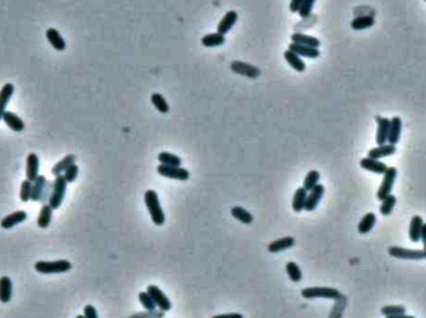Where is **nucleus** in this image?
<instances>
[{
  "mask_svg": "<svg viewBox=\"0 0 426 318\" xmlns=\"http://www.w3.org/2000/svg\"><path fill=\"white\" fill-rule=\"evenodd\" d=\"M144 202L147 205V208L149 211L150 217H152V221L154 222V225L163 226L165 224V214L164 210L162 208V205H160L158 193L154 190H148L144 193Z\"/></svg>",
  "mask_w": 426,
  "mask_h": 318,
  "instance_id": "nucleus-1",
  "label": "nucleus"
},
{
  "mask_svg": "<svg viewBox=\"0 0 426 318\" xmlns=\"http://www.w3.org/2000/svg\"><path fill=\"white\" fill-rule=\"evenodd\" d=\"M72 270V263L66 260L58 261H39L35 263V271L43 275H53V273H65Z\"/></svg>",
  "mask_w": 426,
  "mask_h": 318,
  "instance_id": "nucleus-2",
  "label": "nucleus"
},
{
  "mask_svg": "<svg viewBox=\"0 0 426 318\" xmlns=\"http://www.w3.org/2000/svg\"><path fill=\"white\" fill-rule=\"evenodd\" d=\"M301 296L305 299L341 298V293H340L339 289L332 288V287H308V288H304L303 291H301Z\"/></svg>",
  "mask_w": 426,
  "mask_h": 318,
  "instance_id": "nucleus-3",
  "label": "nucleus"
},
{
  "mask_svg": "<svg viewBox=\"0 0 426 318\" xmlns=\"http://www.w3.org/2000/svg\"><path fill=\"white\" fill-rule=\"evenodd\" d=\"M66 186L67 182L65 177L63 175H59V176H55V180L53 182V188H51V195L49 197V205L53 207V210H58L61 206L64 200V196H65L66 192Z\"/></svg>",
  "mask_w": 426,
  "mask_h": 318,
  "instance_id": "nucleus-4",
  "label": "nucleus"
},
{
  "mask_svg": "<svg viewBox=\"0 0 426 318\" xmlns=\"http://www.w3.org/2000/svg\"><path fill=\"white\" fill-rule=\"evenodd\" d=\"M389 255L397 260H411L421 261L425 260V253L422 250H411V248H404L399 246L389 247Z\"/></svg>",
  "mask_w": 426,
  "mask_h": 318,
  "instance_id": "nucleus-5",
  "label": "nucleus"
},
{
  "mask_svg": "<svg viewBox=\"0 0 426 318\" xmlns=\"http://www.w3.org/2000/svg\"><path fill=\"white\" fill-rule=\"evenodd\" d=\"M396 177H397V170L393 166L388 167L386 172L384 174L383 182H381L380 187H379V190H378V193H376V196H378V200L383 201L384 198L386 197V196L390 195Z\"/></svg>",
  "mask_w": 426,
  "mask_h": 318,
  "instance_id": "nucleus-6",
  "label": "nucleus"
},
{
  "mask_svg": "<svg viewBox=\"0 0 426 318\" xmlns=\"http://www.w3.org/2000/svg\"><path fill=\"white\" fill-rule=\"evenodd\" d=\"M157 171L160 176L171 178V180L186 181L190 178V172L181 166H165V165H159L157 167Z\"/></svg>",
  "mask_w": 426,
  "mask_h": 318,
  "instance_id": "nucleus-7",
  "label": "nucleus"
},
{
  "mask_svg": "<svg viewBox=\"0 0 426 318\" xmlns=\"http://www.w3.org/2000/svg\"><path fill=\"white\" fill-rule=\"evenodd\" d=\"M148 293L152 296V298L154 299L155 304H157L158 308L163 312H168L171 309V302L170 299L166 297V294L158 286H154V284H150L147 289Z\"/></svg>",
  "mask_w": 426,
  "mask_h": 318,
  "instance_id": "nucleus-8",
  "label": "nucleus"
},
{
  "mask_svg": "<svg viewBox=\"0 0 426 318\" xmlns=\"http://www.w3.org/2000/svg\"><path fill=\"white\" fill-rule=\"evenodd\" d=\"M231 71H234L235 74L243 75V76L250 77V79H256L258 76H260L261 71L258 66H254L251 64L244 63V61L235 60L230 64Z\"/></svg>",
  "mask_w": 426,
  "mask_h": 318,
  "instance_id": "nucleus-9",
  "label": "nucleus"
},
{
  "mask_svg": "<svg viewBox=\"0 0 426 318\" xmlns=\"http://www.w3.org/2000/svg\"><path fill=\"white\" fill-rule=\"evenodd\" d=\"M324 193H325V187L324 185H316L315 187L311 191L308 192V197H306V203H305V211H314L316 207H318L319 202L323 198Z\"/></svg>",
  "mask_w": 426,
  "mask_h": 318,
  "instance_id": "nucleus-10",
  "label": "nucleus"
},
{
  "mask_svg": "<svg viewBox=\"0 0 426 318\" xmlns=\"http://www.w3.org/2000/svg\"><path fill=\"white\" fill-rule=\"evenodd\" d=\"M378 123V131H376V145H385L388 144L389 138V129H390V120L388 118L378 115L375 118Z\"/></svg>",
  "mask_w": 426,
  "mask_h": 318,
  "instance_id": "nucleus-11",
  "label": "nucleus"
},
{
  "mask_svg": "<svg viewBox=\"0 0 426 318\" xmlns=\"http://www.w3.org/2000/svg\"><path fill=\"white\" fill-rule=\"evenodd\" d=\"M360 166L363 167L364 170H366V171L373 172V174L376 175H384L386 172V170H388V165L379 161V160L371 159V157H364V159H361Z\"/></svg>",
  "mask_w": 426,
  "mask_h": 318,
  "instance_id": "nucleus-12",
  "label": "nucleus"
},
{
  "mask_svg": "<svg viewBox=\"0 0 426 318\" xmlns=\"http://www.w3.org/2000/svg\"><path fill=\"white\" fill-rule=\"evenodd\" d=\"M288 49L292 50L293 53L298 54L300 58L316 59L320 56V50H319L318 48H311V46H305V45H300V44L292 43Z\"/></svg>",
  "mask_w": 426,
  "mask_h": 318,
  "instance_id": "nucleus-13",
  "label": "nucleus"
},
{
  "mask_svg": "<svg viewBox=\"0 0 426 318\" xmlns=\"http://www.w3.org/2000/svg\"><path fill=\"white\" fill-rule=\"evenodd\" d=\"M422 227H424V220H422V217L419 216V215H415L411 219V221H410L409 226V237L410 240H411V242L416 244V242H419L420 240H421Z\"/></svg>",
  "mask_w": 426,
  "mask_h": 318,
  "instance_id": "nucleus-14",
  "label": "nucleus"
},
{
  "mask_svg": "<svg viewBox=\"0 0 426 318\" xmlns=\"http://www.w3.org/2000/svg\"><path fill=\"white\" fill-rule=\"evenodd\" d=\"M396 152V145L391 144H385V145H379V146L373 147V149L369 150L368 157H371V159H383V157L391 156Z\"/></svg>",
  "mask_w": 426,
  "mask_h": 318,
  "instance_id": "nucleus-15",
  "label": "nucleus"
},
{
  "mask_svg": "<svg viewBox=\"0 0 426 318\" xmlns=\"http://www.w3.org/2000/svg\"><path fill=\"white\" fill-rule=\"evenodd\" d=\"M236 22H238V13L234 12V10H229V12L224 15V18L220 20L219 24H218V33L223 35L228 34V33L233 29L234 25L236 24Z\"/></svg>",
  "mask_w": 426,
  "mask_h": 318,
  "instance_id": "nucleus-16",
  "label": "nucleus"
},
{
  "mask_svg": "<svg viewBox=\"0 0 426 318\" xmlns=\"http://www.w3.org/2000/svg\"><path fill=\"white\" fill-rule=\"evenodd\" d=\"M27 217H28V215L25 211H15V212H13V214L5 216L4 219L2 220V222H0V225H2L3 229L10 230V229H13L14 226H17V225L24 222L25 220H27Z\"/></svg>",
  "mask_w": 426,
  "mask_h": 318,
  "instance_id": "nucleus-17",
  "label": "nucleus"
},
{
  "mask_svg": "<svg viewBox=\"0 0 426 318\" xmlns=\"http://www.w3.org/2000/svg\"><path fill=\"white\" fill-rule=\"evenodd\" d=\"M401 130H402V121L399 116H394L390 119V129H389V138L388 144L396 145L400 141L401 138Z\"/></svg>",
  "mask_w": 426,
  "mask_h": 318,
  "instance_id": "nucleus-18",
  "label": "nucleus"
},
{
  "mask_svg": "<svg viewBox=\"0 0 426 318\" xmlns=\"http://www.w3.org/2000/svg\"><path fill=\"white\" fill-rule=\"evenodd\" d=\"M2 120H4V123L15 133H22L25 129V124L23 123L22 119L17 114L12 113V111H5Z\"/></svg>",
  "mask_w": 426,
  "mask_h": 318,
  "instance_id": "nucleus-19",
  "label": "nucleus"
},
{
  "mask_svg": "<svg viewBox=\"0 0 426 318\" xmlns=\"http://www.w3.org/2000/svg\"><path fill=\"white\" fill-rule=\"evenodd\" d=\"M45 35H46V39L49 40V43H50V45L53 46L55 50H58V51L65 50L66 43H65V40H64L63 36L60 35V33L58 32V30L54 29V28H49V29L46 30Z\"/></svg>",
  "mask_w": 426,
  "mask_h": 318,
  "instance_id": "nucleus-20",
  "label": "nucleus"
},
{
  "mask_svg": "<svg viewBox=\"0 0 426 318\" xmlns=\"http://www.w3.org/2000/svg\"><path fill=\"white\" fill-rule=\"evenodd\" d=\"M14 85L12 82H7L0 90V120L3 119V115L7 111V105L9 104L13 94H14Z\"/></svg>",
  "mask_w": 426,
  "mask_h": 318,
  "instance_id": "nucleus-21",
  "label": "nucleus"
},
{
  "mask_svg": "<svg viewBox=\"0 0 426 318\" xmlns=\"http://www.w3.org/2000/svg\"><path fill=\"white\" fill-rule=\"evenodd\" d=\"M294 245H295L294 237H290V236L282 237V239L275 240V241H272L271 244H269V246H267V251H269L270 253H277V252H281V251L289 250V248H292Z\"/></svg>",
  "mask_w": 426,
  "mask_h": 318,
  "instance_id": "nucleus-22",
  "label": "nucleus"
},
{
  "mask_svg": "<svg viewBox=\"0 0 426 318\" xmlns=\"http://www.w3.org/2000/svg\"><path fill=\"white\" fill-rule=\"evenodd\" d=\"M39 176V157L38 155L32 154L28 155L27 157V180L30 182H34L35 178Z\"/></svg>",
  "mask_w": 426,
  "mask_h": 318,
  "instance_id": "nucleus-23",
  "label": "nucleus"
},
{
  "mask_svg": "<svg viewBox=\"0 0 426 318\" xmlns=\"http://www.w3.org/2000/svg\"><path fill=\"white\" fill-rule=\"evenodd\" d=\"M292 43L300 44V45H305V46H311V48H318V49L321 44L320 40L316 39L315 36L306 35V34H303V33H294V34L292 35Z\"/></svg>",
  "mask_w": 426,
  "mask_h": 318,
  "instance_id": "nucleus-24",
  "label": "nucleus"
},
{
  "mask_svg": "<svg viewBox=\"0 0 426 318\" xmlns=\"http://www.w3.org/2000/svg\"><path fill=\"white\" fill-rule=\"evenodd\" d=\"M13 296V283L8 276H3L0 278V301L3 303L10 302Z\"/></svg>",
  "mask_w": 426,
  "mask_h": 318,
  "instance_id": "nucleus-25",
  "label": "nucleus"
},
{
  "mask_svg": "<svg viewBox=\"0 0 426 318\" xmlns=\"http://www.w3.org/2000/svg\"><path fill=\"white\" fill-rule=\"evenodd\" d=\"M284 58H285V60H287V63L289 64V65L292 66V68L294 69L295 71H298V72L305 71V69H306L305 63H304V60L300 58V56L298 55V54L293 53L292 50H289V49H288V50L284 53Z\"/></svg>",
  "mask_w": 426,
  "mask_h": 318,
  "instance_id": "nucleus-26",
  "label": "nucleus"
},
{
  "mask_svg": "<svg viewBox=\"0 0 426 318\" xmlns=\"http://www.w3.org/2000/svg\"><path fill=\"white\" fill-rule=\"evenodd\" d=\"M376 224V215L374 212H368V214L364 215V217L361 219L359 222V226H358V231L361 235H366L374 229Z\"/></svg>",
  "mask_w": 426,
  "mask_h": 318,
  "instance_id": "nucleus-27",
  "label": "nucleus"
},
{
  "mask_svg": "<svg viewBox=\"0 0 426 318\" xmlns=\"http://www.w3.org/2000/svg\"><path fill=\"white\" fill-rule=\"evenodd\" d=\"M375 24V18L371 17V15H360V17L354 18L351 20V28L354 30H365L369 29V28L374 27Z\"/></svg>",
  "mask_w": 426,
  "mask_h": 318,
  "instance_id": "nucleus-28",
  "label": "nucleus"
},
{
  "mask_svg": "<svg viewBox=\"0 0 426 318\" xmlns=\"http://www.w3.org/2000/svg\"><path fill=\"white\" fill-rule=\"evenodd\" d=\"M46 178L43 175H39L33 182L32 190V201H41L43 200L44 192H45Z\"/></svg>",
  "mask_w": 426,
  "mask_h": 318,
  "instance_id": "nucleus-29",
  "label": "nucleus"
},
{
  "mask_svg": "<svg viewBox=\"0 0 426 318\" xmlns=\"http://www.w3.org/2000/svg\"><path fill=\"white\" fill-rule=\"evenodd\" d=\"M306 197H308V191L301 186V187L296 188L294 197H293V210L295 212H301L305 210Z\"/></svg>",
  "mask_w": 426,
  "mask_h": 318,
  "instance_id": "nucleus-30",
  "label": "nucleus"
},
{
  "mask_svg": "<svg viewBox=\"0 0 426 318\" xmlns=\"http://www.w3.org/2000/svg\"><path fill=\"white\" fill-rule=\"evenodd\" d=\"M230 212L231 215H233L234 219H236L239 222H241V224H245V225L253 224L254 216L248 210H245V208L240 207V206H234V207L230 210Z\"/></svg>",
  "mask_w": 426,
  "mask_h": 318,
  "instance_id": "nucleus-31",
  "label": "nucleus"
},
{
  "mask_svg": "<svg viewBox=\"0 0 426 318\" xmlns=\"http://www.w3.org/2000/svg\"><path fill=\"white\" fill-rule=\"evenodd\" d=\"M225 43V35L219 34V33H211L201 38V44L206 48H217V46L223 45Z\"/></svg>",
  "mask_w": 426,
  "mask_h": 318,
  "instance_id": "nucleus-32",
  "label": "nucleus"
},
{
  "mask_svg": "<svg viewBox=\"0 0 426 318\" xmlns=\"http://www.w3.org/2000/svg\"><path fill=\"white\" fill-rule=\"evenodd\" d=\"M73 164H75V155H66L64 159H61L60 161L58 162V164L54 165V167L51 169V174L54 175V176H59V175H63L64 171L67 169L69 166H72Z\"/></svg>",
  "mask_w": 426,
  "mask_h": 318,
  "instance_id": "nucleus-33",
  "label": "nucleus"
},
{
  "mask_svg": "<svg viewBox=\"0 0 426 318\" xmlns=\"http://www.w3.org/2000/svg\"><path fill=\"white\" fill-rule=\"evenodd\" d=\"M51 217H53V207L49 203H45V205H43L40 214H39L38 226L40 229H46L50 225Z\"/></svg>",
  "mask_w": 426,
  "mask_h": 318,
  "instance_id": "nucleus-34",
  "label": "nucleus"
},
{
  "mask_svg": "<svg viewBox=\"0 0 426 318\" xmlns=\"http://www.w3.org/2000/svg\"><path fill=\"white\" fill-rule=\"evenodd\" d=\"M158 160H159L160 165H165V166H181L180 157L170 154V152H160L158 155Z\"/></svg>",
  "mask_w": 426,
  "mask_h": 318,
  "instance_id": "nucleus-35",
  "label": "nucleus"
},
{
  "mask_svg": "<svg viewBox=\"0 0 426 318\" xmlns=\"http://www.w3.org/2000/svg\"><path fill=\"white\" fill-rule=\"evenodd\" d=\"M319 181H320V172L316 171V170H311L306 174L305 178H304L303 187L305 188L306 191H311L316 185H319Z\"/></svg>",
  "mask_w": 426,
  "mask_h": 318,
  "instance_id": "nucleus-36",
  "label": "nucleus"
},
{
  "mask_svg": "<svg viewBox=\"0 0 426 318\" xmlns=\"http://www.w3.org/2000/svg\"><path fill=\"white\" fill-rule=\"evenodd\" d=\"M152 104L162 114H168L169 110H170V106H169L165 97L162 94H159V92H155V94L152 95Z\"/></svg>",
  "mask_w": 426,
  "mask_h": 318,
  "instance_id": "nucleus-37",
  "label": "nucleus"
},
{
  "mask_svg": "<svg viewBox=\"0 0 426 318\" xmlns=\"http://www.w3.org/2000/svg\"><path fill=\"white\" fill-rule=\"evenodd\" d=\"M395 205H396V196L390 193V195L386 196V197L381 201L380 214L383 215V216H390V215L393 214Z\"/></svg>",
  "mask_w": 426,
  "mask_h": 318,
  "instance_id": "nucleus-38",
  "label": "nucleus"
},
{
  "mask_svg": "<svg viewBox=\"0 0 426 318\" xmlns=\"http://www.w3.org/2000/svg\"><path fill=\"white\" fill-rule=\"evenodd\" d=\"M285 268H287L288 276H289V278L293 282H300L301 278H303V272H301L300 267L296 265L294 261H289Z\"/></svg>",
  "mask_w": 426,
  "mask_h": 318,
  "instance_id": "nucleus-39",
  "label": "nucleus"
},
{
  "mask_svg": "<svg viewBox=\"0 0 426 318\" xmlns=\"http://www.w3.org/2000/svg\"><path fill=\"white\" fill-rule=\"evenodd\" d=\"M405 312H406V308L401 304H388L381 308V314L385 317L399 316V314H404Z\"/></svg>",
  "mask_w": 426,
  "mask_h": 318,
  "instance_id": "nucleus-40",
  "label": "nucleus"
},
{
  "mask_svg": "<svg viewBox=\"0 0 426 318\" xmlns=\"http://www.w3.org/2000/svg\"><path fill=\"white\" fill-rule=\"evenodd\" d=\"M139 301L140 303H141V306L144 307L147 311H155L157 309V304H155L154 299L152 298V296H150L148 292H140L139 293Z\"/></svg>",
  "mask_w": 426,
  "mask_h": 318,
  "instance_id": "nucleus-41",
  "label": "nucleus"
},
{
  "mask_svg": "<svg viewBox=\"0 0 426 318\" xmlns=\"http://www.w3.org/2000/svg\"><path fill=\"white\" fill-rule=\"evenodd\" d=\"M32 190H33V182L29 180H24L22 182V187H20V200L23 202H28L32 200Z\"/></svg>",
  "mask_w": 426,
  "mask_h": 318,
  "instance_id": "nucleus-42",
  "label": "nucleus"
},
{
  "mask_svg": "<svg viewBox=\"0 0 426 318\" xmlns=\"http://www.w3.org/2000/svg\"><path fill=\"white\" fill-rule=\"evenodd\" d=\"M78 174H79V166H78L77 164H73L72 166H69L65 171H64L63 176L65 177L66 182L70 183V182H74V181L77 180Z\"/></svg>",
  "mask_w": 426,
  "mask_h": 318,
  "instance_id": "nucleus-43",
  "label": "nucleus"
},
{
  "mask_svg": "<svg viewBox=\"0 0 426 318\" xmlns=\"http://www.w3.org/2000/svg\"><path fill=\"white\" fill-rule=\"evenodd\" d=\"M315 2L316 0H304L300 10H299V15L301 18H308L311 14V10H313Z\"/></svg>",
  "mask_w": 426,
  "mask_h": 318,
  "instance_id": "nucleus-44",
  "label": "nucleus"
},
{
  "mask_svg": "<svg viewBox=\"0 0 426 318\" xmlns=\"http://www.w3.org/2000/svg\"><path fill=\"white\" fill-rule=\"evenodd\" d=\"M164 317V312L163 311H147L144 313V312H141V313H136V314H132L129 318H163Z\"/></svg>",
  "mask_w": 426,
  "mask_h": 318,
  "instance_id": "nucleus-45",
  "label": "nucleus"
},
{
  "mask_svg": "<svg viewBox=\"0 0 426 318\" xmlns=\"http://www.w3.org/2000/svg\"><path fill=\"white\" fill-rule=\"evenodd\" d=\"M84 317L85 318H99L98 312H97V309H95V307L92 306V304H87V306L84 307Z\"/></svg>",
  "mask_w": 426,
  "mask_h": 318,
  "instance_id": "nucleus-46",
  "label": "nucleus"
},
{
  "mask_svg": "<svg viewBox=\"0 0 426 318\" xmlns=\"http://www.w3.org/2000/svg\"><path fill=\"white\" fill-rule=\"evenodd\" d=\"M303 2L304 0H292L290 2V12L292 13H299V10H300L301 5H303Z\"/></svg>",
  "mask_w": 426,
  "mask_h": 318,
  "instance_id": "nucleus-47",
  "label": "nucleus"
},
{
  "mask_svg": "<svg viewBox=\"0 0 426 318\" xmlns=\"http://www.w3.org/2000/svg\"><path fill=\"white\" fill-rule=\"evenodd\" d=\"M211 318H244L241 313H225V314H218Z\"/></svg>",
  "mask_w": 426,
  "mask_h": 318,
  "instance_id": "nucleus-48",
  "label": "nucleus"
},
{
  "mask_svg": "<svg viewBox=\"0 0 426 318\" xmlns=\"http://www.w3.org/2000/svg\"><path fill=\"white\" fill-rule=\"evenodd\" d=\"M420 241H422V245H424V253H425V260H426V224H424V227H422V232H421V240Z\"/></svg>",
  "mask_w": 426,
  "mask_h": 318,
  "instance_id": "nucleus-49",
  "label": "nucleus"
},
{
  "mask_svg": "<svg viewBox=\"0 0 426 318\" xmlns=\"http://www.w3.org/2000/svg\"><path fill=\"white\" fill-rule=\"evenodd\" d=\"M386 318H415L414 316H409V314H399V316H393V317H386Z\"/></svg>",
  "mask_w": 426,
  "mask_h": 318,
  "instance_id": "nucleus-50",
  "label": "nucleus"
},
{
  "mask_svg": "<svg viewBox=\"0 0 426 318\" xmlns=\"http://www.w3.org/2000/svg\"><path fill=\"white\" fill-rule=\"evenodd\" d=\"M75 318H85L84 314H79V316H77Z\"/></svg>",
  "mask_w": 426,
  "mask_h": 318,
  "instance_id": "nucleus-51",
  "label": "nucleus"
},
{
  "mask_svg": "<svg viewBox=\"0 0 426 318\" xmlns=\"http://www.w3.org/2000/svg\"><path fill=\"white\" fill-rule=\"evenodd\" d=\"M425 2H426V0H425Z\"/></svg>",
  "mask_w": 426,
  "mask_h": 318,
  "instance_id": "nucleus-52",
  "label": "nucleus"
}]
</instances>
